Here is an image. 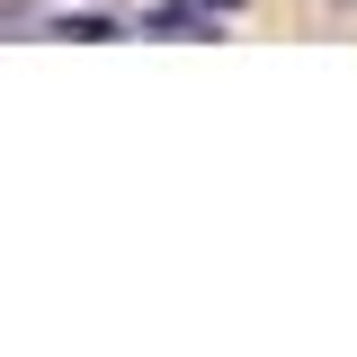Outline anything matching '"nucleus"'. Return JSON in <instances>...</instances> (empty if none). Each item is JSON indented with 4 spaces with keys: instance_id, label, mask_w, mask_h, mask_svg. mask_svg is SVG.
Listing matches in <instances>:
<instances>
[{
    "instance_id": "obj_1",
    "label": "nucleus",
    "mask_w": 357,
    "mask_h": 357,
    "mask_svg": "<svg viewBox=\"0 0 357 357\" xmlns=\"http://www.w3.org/2000/svg\"><path fill=\"white\" fill-rule=\"evenodd\" d=\"M223 18H232L223 0H161V9L143 18V36H215Z\"/></svg>"
},
{
    "instance_id": "obj_2",
    "label": "nucleus",
    "mask_w": 357,
    "mask_h": 357,
    "mask_svg": "<svg viewBox=\"0 0 357 357\" xmlns=\"http://www.w3.org/2000/svg\"><path fill=\"white\" fill-rule=\"evenodd\" d=\"M223 9H250V0H223Z\"/></svg>"
}]
</instances>
